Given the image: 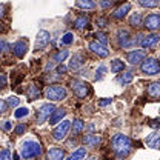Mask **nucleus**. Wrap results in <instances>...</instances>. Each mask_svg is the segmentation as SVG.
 <instances>
[{"label":"nucleus","mask_w":160,"mask_h":160,"mask_svg":"<svg viewBox=\"0 0 160 160\" xmlns=\"http://www.w3.org/2000/svg\"><path fill=\"white\" fill-rule=\"evenodd\" d=\"M3 14H5V6L0 5V17H3Z\"/></svg>","instance_id":"obj_46"},{"label":"nucleus","mask_w":160,"mask_h":160,"mask_svg":"<svg viewBox=\"0 0 160 160\" xmlns=\"http://www.w3.org/2000/svg\"><path fill=\"white\" fill-rule=\"evenodd\" d=\"M65 157V152L62 148H51L48 152H46V159L48 160H63Z\"/></svg>","instance_id":"obj_18"},{"label":"nucleus","mask_w":160,"mask_h":160,"mask_svg":"<svg viewBox=\"0 0 160 160\" xmlns=\"http://www.w3.org/2000/svg\"><path fill=\"white\" fill-rule=\"evenodd\" d=\"M49 40H51V36H49V32L48 31H45V29H42L37 32V37H36V49L37 51H42V49H45L46 46H48V43H49Z\"/></svg>","instance_id":"obj_8"},{"label":"nucleus","mask_w":160,"mask_h":160,"mask_svg":"<svg viewBox=\"0 0 160 160\" xmlns=\"http://www.w3.org/2000/svg\"><path fill=\"white\" fill-rule=\"evenodd\" d=\"M6 83H8V79H6V74H5V72H0V89L6 88Z\"/></svg>","instance_id":"obj_37"},{"label":"nucleus","mask_w":160,"mask_h":160,"mask_svg":"<svg viewBox=\"0 0 160 160\" xmlns=\"http://www.w3.org/2000/svg\"><path fill=\"white\" fill-rule=\"evenodd\" d=\"M117 42H119L120 48H128V46L132 45V39H131V36L128 34V31H119Z\"/></svg>","instance_id":"obj_14"},{"label":"nucleus","mask_w":160,"mask_h":160,"mask_svg":"<svg viewBox=\"0 0 160 160\" xmlns=\"http://www.w3.org/2000/svg\"><path fill=\"white\" fill-rule=\"evenodd\" d=\"M142 72L146 74V76H156L160 72V62L154 57H149V59L143 60L142 63Z\"/></svg>","instance_id":"obj_4"},{"label":"nucleus","mask_w":160,"mask_h":160,"mask_svg":"<svg viewBox=\"0 0 160 160\" xmlns=\"http://www.w3.org/2000/svg\"><path fill=\"white\" fill-rule=\"evenodd\" d=\"M146 145L149 148L154 149H160V132H152L146 137Z\"/></svg>","instance_id":"obj_16"},{"label":"nucleus","mask_w":160,"mask_h":160,"mask_svg":"<svg viewBox=\"0 0 160 160\" xmlns=\"http://www.w3.org/2000/svg\"><path fill=\"white\" fill-rule=\"evenodd\" d=\"M66 57H68V51H66V49H63V51H57V52L52 56V62H54V63H62Z\"/></svg>","instance_id":"obj_28"},{"label":"nucleus","mask_w":160,"mask_h":160,"mask_svg":"<svg viewBox=\"0 0 160 160\" xmlns=\"http://www.w3.org/2000/svg\"><path fill=\"white\" fill-rule=\"evenodd\" d=\"M96 37H97V42H99V43H103V45L108 43V36H106L105 32H97Z\"/></svg>","instance_id":"obj_36"},{"label":"nucleus","mask_w":160,"mask_h":160,"mask_svg":"<svg viewBox=\"0 0 160 160\" xmlns=\"http://www.w3.org/2000/svg\"><path fill=\"white\" fill-rule=\"evenodd\" d=\"M0 29H2V23H0Z\"/></svg>","instance_id":"obj_50"},{"label":"nucleus","mask_w":160,"mask_h":160,"mask_svg":"<svg viewBox=\"0 0 160 160\" xmlns=\"http://www.w3.org/2000/svg\"><path fill=\"white\" fill-rule=\"evenodd\" d=\"M142 25H143L146 29H149V31H156V29L160 28V16L159 14H149V16L145 17Z\"/></svg>","instance_id":"obj_9"},{"label":"nucleus","mask_w":160,"mask_h":160,"mask_svg":"<svg viewBox=\"0 0 160 160\" xmlns=\"http://www.w3.org/2000/svg\"><path fill=\"white\" fill-rule=\"evenodd\" d=\"M66 89L62 86V85H49L46 89H45V96L46 99H49L51 102H60V100L66 99Z\"/></svg>","instance_id":"obj_3"},{"label":"nucleus","mask_w":160,"mask_h":160,"mask_svg":"<svg viewBox=\"0 0 160 160\" xmlns=\"http://www.w3.org/2000/svg\"><path fill=\"white\" fill-rule=\"evenodd\" d=\"M149 125L152 128H160V122H149Z\"/></svg>","instance_id":"obj_45"},{"label":"nucleus","mask_w":160,"mask_h":160,"mask_svg":"<svg viewBox=\"0 0 160 160\" xmlns=\"http://www.w3.org/2000/svg\"><path fill=\"white\" fill-rule=\"evenodd\" d=\"M0 160H11V152L8 149L0 151Z\"/></svg>","instance_id":"obj_38"},{"label":"nucleus","mask_w":160,"mask_h":160,"mask_svg":"<svg viewBox=\"0 0 160 160\" xmlns=\"http://www.w3.org/2000/svg\"><path fill=\"white\" fill-rule=\"evenodd\" d=\"M88 23H89V17H88V16H79V17L76 19V22H74L76 28H79V29H83Z\"/></svg>","instance_id":"obj_26"},{"label":"nucleus","mask_w":160,"mask_h":160,"mask_svg":"<svg viewBox=\"0 0 160 160\" xmlns=\"http://www.w3.org/2000/svg\"><path fill=\"white\" fill-rule=\"evenodd\" d=\"M6 109H8V103L5 100H0V114L2 112H6Z\"/></svg>","instance_id":"obj_42"},{"label":"nucleus","mask_w":160,"mask_h":160,"mask_svg":"<svg viewBox=\"0 0 160 160\" xmlns=\"http://www.w3.org/2000/svg\"><path fill=\"white\" fill-rule=\"evenodd\" d=\"M86 62L85 59V56L83 54H74L72 57H71V62H69V69H74V71H77L80 66H83V63Z\"/></svg>","instance_id":"obj_15"},{"label":"nucleus","mask_w":160,"mask_h":160,"mask_svg":"<svg viewBox=\"0 0 160 160\" xmlns=\"http://www.w3.org/2000/svg\"><path fill=\"white\" fill-rule=\"evenodd\" d=\"M11 128H12L11 122H5V123H3V129H5V131H9Z\"/></svg>","instance_id":"obj_44"},{"label":"nucleus","mask_w":160,"mask_h":160,"mask_svg":"<svg viewBox=\"0 0 160 160\" xmlns=\"http://www.w3.org/2000/svg\"><path fill=\"white\" fill-rule=\"evenodd\" d=\"M83 128H85V123H83V120L76 119L74 122H72V132H74V134H80V132L83 131Z\"/></svg>","instance_id":"obj_30"},{"label":"nucleus","mask_w":160,"mask_h":160,"mask_svg":"<svg viewBox=\"0 0 160 160\" xmlns=\"http://www.w3.org/2000/svg\"><path fill=\"white\" fill-rule=\"evenodd\" d=\"M26 51H28V42H26V40H19V42H16L14 46H12V52H14L16 57H19V59L25 57Z\"/></svg>","instance_id":"obj_13"},{"label":"nucleus","mask_w":160,"mask_h":160,"mask_svg":"<svg viewBox=\"0 0 160 160\" xmlns=\"http://www.w3.org/2000/svg\"><path fill=\"white\" fill-rule=\"evenodd\" d=\"M66 71V66H59V72L62 74V72H65Z\"/></svg>","instance_id":"obj_47"},{"label":"nucleus","mask_w":160,"mask_h":160,"mask_svg":"<svg viewBox=\"0 0 160 160\" xmlns=\"http://www.w3.org/2000/svg\"><path fill=\"white\" fill-rule=\"evenodd\" d=\"M105 72H106V66L105 65H100L99 66V69H97V76H96V80H102L103 79V76H105Z\"/></svg>","instance_id":"obj_35"},{"label":"nucleus","mask_w":160,"mask_h":160,"mask_svg":"<svg viewBox=\"0 0 160 160\" xmlns=\"http://www.w3.org/2000/svg\"><path fill=\"white\" fill-rule=\"evenodd\" d=\"M6 103H8V108H16L19 105V99L16 96H11V97H8Z\"/></svg>","instance_id":"obj_34"},{"label":"nucleus","mask_w":160,"mask_h":160,"mask_svg":"<svg viewBox=\"0 0 160 160\" xmlns=\"http://www.w3.org/2000/svg\"><path fill=\"white\" fill-rule=\"evenodd\" d=\"M96 23H97V26H100V28H105V26L108 25V20L103 19V17H100V19H97V22H96Z\"/></svg>","instance_id":"obj_41"},{"label":"nucleus","mask_w":160,"mask_h":160,"mask_svg":"<svg viewBox=\"0 0 160 160\" xmlns=\"http://www.w3.org/2000/svg\"><path fill=\"white\" fill-rule=\"evenodd\" d=\"M112 151L119 159H123L129 154L131 151V140L125 134H116L112 139Z\"/></svg>","instance_id":"obj_1"},{"label":"nucleus","mask_w":160,"mask_h":160,"mask_svg":"<svg viewBox=\"0 0 160 160\" xmlns=\"http://www.w3.org/2000/svg\"><path fill=\"white\" fill-rule=\"evenodd\" d=\"M28 114H29V109H28V108H25V106H23V108H19L17 111H14V117H16V119L26 117Z\"/></svg>","instance_id":"obj_33"},{"label":"nucleus","mask_w":160,"mask_h":160,"mask_svg":"<svg viewBox=\"0 0 160 160\" xmlns=\"http://www.w3.org/2000/svg\"><path fill=\"white\" fill-rule=\"evenodd\" d=\"M69 128H71V122H69V120H63L59 126L52 131V137H54V140H63L66 137Z\"/></svg>","instance_id":"obj_7"},{"label":"nucleus","mask_w":160,"mask_h":160,"mask_svg":"<svg viewBox=\"0 0 160 160\" xmlns=\"http://www.w3.org/2000/svg\"><path fill=\"white\" fill-rule=\"evenodd\" d=\"M25 131H26V126H25L23 123H20V125H17V128H16L14 132H16V136H22Z\"/></svg>","instance_id":"obj_39"},{"label":"nucleus","mask_w":160,"mask_h":160,"mask_svg":"<svg viewBox=\"0 0 160 160\" xmlns=\"http://www.w3.org/2000/svg\"><path fill=\"white\" fill-rule=\"evenodd\" d=\"M71 88H72L74 94H76L79 99H85V97L91 92L89 83H86V82H83V80H72V82H71Z\"/></svg>","instance_id":"obj_5"},{"label":"nucleus","mask_w":160,"mask_h":160,"mask_svg":"<svg viewBox=\"0 0 160 160\" xmlns=\"http://www.w3.org/2000/svg\"><path fill=\"white\" fill-rule=\"evenodd\" d=\"M85 156H86V149H85V148H79V149H76L74 154L69 156V159L68 160H82Z\"/></svg>","instance_id":"obj_31"},{"label":"nucleus","mask_w":160,"mask_h":160,"mask_svg":"<svg viewBox=\"0 0 160 160\" xmlns=\"http://www.w3.org/2000/svg\"><path fill=\"white\" fill-rule=\"evenodd\" d=\"M112 3H114V0H102V2H100V8L106 9V8H109Z\"/></svg>","instance_id":"obj_40"},{"label":"nucleus","mask_w":160,"mask_h":160,"mask_svg":"<svg viewBox=\"0 0 160 160\" xmlns=\"http://www.w3.org/2000/svg\"><path fill=\"white\" fill-rule=\"evenodd\" d=\"M142 14L140 12H136V14H132L131 17H129V25L131 26H134V28H137V26H142Z\"/></svg>","instance_id":"obj_27"},{"label":"nucleus","mask_w":160,"mask_h":160,"mask_svg":"<svg viewBox=\"0 0 160 160\" xmlns=\"http://www.w3.org/2000/svg\"><path fill=\"white\" fill-rule=\"evenodd\" d=\"M65 116H66V109H63V108L54 109V112L49 116V125H56V123L62 122V119H63Z\"/></svg>","instance_id":"obj_17"},{"label":"nucleus","mask_w":160,"mask_h":160,"mask_svg":"<svg viewBox=\"0 0 160 160\" xmlns=\"http://www.w3.org/2000/svg\"><path fill=\"white\" fill-rule=\"evenodd\" d=\"M72 42H74V34L72 32H66L60 40V45H71Z\"/></svg>","instance_id":"obj_32"},{"label":"nucleus","mask_w":160,"mask_h":160,"mask_svg":"<svg viewBox=\"0 0 160 160\" xmlns=\"http://www.w3.org/2000/svg\"><path fill=\"white\" fill-rule=\"evenodd\" d=\"M142 39H140V46L142 48H152V46H156L157 43H159L160 40V36L159 34H146V36H140Z\"/></svg>","instance_id":"obj_10"},{"label":"nucleus","mask_w":160,"mask_h":160,"mask_svg":"<svg viewBox=\"0 0 160 160\" xmlns=\"http://www.w3.org/2000/svg\"><path fill=\"white\" fill-rule=\"evenodd\" d=\"M39 96H40V91H39V88H37L36 85L28 86V89H26V97H28V100H29V102L36 100Z\"/></svg>","instance_id":"obj_22"},{"label":"nucleus","mask_w":160,"mask_h":160,"mask_svg":"<svg viewBox=\"0 0 160 160\" xmlns=\"http://www.w3.org/2000/svg\"><path fill=\"white\" fill-rule=\"evenodd\" d=\"M40 154H42V146H40L39 142H36V140H26V142H23V145L20 148V156L25 160L39 157Z\"/></svg>","instance_id":"obj_2"},{"label":"nucleus","mask_w":160,"mask_h":160,"mask_svg":"<svg viewBox=\"0 0 160 160\" xmlns=\"http://www.w3.org/2000/svg\"><path fill=\"white\" fill-rule=\"evenodd\" d=\"M14 160H20V156H19V154H14Z\"/></svg>","instance_id":"obj_48"},{"label":"nucleus","mask_w":160,"mask_h":160,"mask_svg":"<svg viewBox=\"0 0 160 160\" xmlns=\"http://www.w3.org/2000/svg\"><path fill=\"white\" fill-rule=\"evenodd\" d=\"M123 69H125V63L120 59H114L111 62V71H112V72L117 74V72H122Z\"/></svg>","instance_id":"obj_24"},{"label":"nucleus","mask_w":160,"mask_h":160,"mask_svg":"<svg viewBox=\"0 0 160 160\" xmlns=\"http://www.w3.org/2000/svg\"><path fill=\"white\" fill-rule=\"evenodd\" d=\"M129 9H131V5H129V3H125V5L119 6V8L112 12V17L117 19V20H122L128 12H129Z\"/></svg>","instance_id":"obj_19"},{"label":"nucleus","mask_w":160,"mask_h":160,"mask_svg":"<svg viewBox=\"0 0 160 160\" xmlns=\"http://www.w3.org/2000/svg\"><path fill=\"white\" fill-rule=\"evenodd\" d=\"M89 49H91L94 54H97L99 57H108V54H109L106 45L99 43V42H91V43H89Z\"/></svg>","instance_id":"obj_12"},{"label":"nucleus","mask_w":160,"mask_h":160,"mask_svg":"<svg viewBox=\"0 0 160 160\" xmlns=\"http://www.w3.org/2000/svg\"><path fill=\"white\" fill-rule=\"evenodd\" d=\"M2 48H3V42H0V52H2Z\"/></svg>","instance_id":"obj_49"},{"label":"nucleus","mask_w":160,"mask_h":160,"mask_svg":"<svg viewBox=\"0 0 160 160\" xmlns=\"http://www.w3.org/2000/svg\"><path fill=\"white\" fill-rule=\"evenodd\" d=\"M54 109H56V106H54L52 103H43V105L39 108L37 114H36V120H37V123H39V125L45 123L46 120L49 119V116L54 112Z\"/></svg>","instance_id":"obj_6"},{"label":"nucleus","mask_w":160,"mask_h":160,"mask_svg":"<svg viewBox=\"0 0 160 160\" xmlns=\"http://www.w3.org/2000/svg\"><path fill=\"white\" fill-rule=\"evenodd\" d=\"M76 6L79 9H94L96 3L92 0H76Z\"/></svg>","instance_id":"obj_23"},{"label":"nucleus","mask_w":160,"mask_h":160,"mask_svg":"<svg viewBox=\"0 0 160 160\" xmlns=\"http://www.w3.org/2000/svg\"><path fill=\"white\" fill-rule=\"evenodd\" d=\"M146 57V52L143 49H136V51H131L126 54V60L131 63V65H137L140 62H143Z\"/></svg>","instance_id":"obj_11"},{"label":"nucleus","mask_w":160,"mask_h":160,"mask_svg":"<svg viewBox=\"0 0 160 160\" xmlns=\"http://www.w3.org/2000/svg\"><path fill=\"white\" fill-rule=\"evenodd\" d=\"M100 142H102L100 136H94V134H86V136L83 137V143H85L86 146H91V148L97 146Z\"/></svg>","instance_id":"obj_20"},{"label":"nucleus","mask_w":160,"mask_h":160,"mask_svg":"<svg viewBox=\"0 0 160 160\" xmlns=\"http://www.w3.org/2000/svg\"><path fill=\"white\" fill-rule=\"evenodd\" d=\"M132 79H134V74L129 71V72H125V74L119 76L117 77V83H120V85H128V83L132 82Z\"/></svg>","instance_id":"obj_25"},{"label":"nucleus","mask_w":160,"mask_h":160,"mask_svg":"<svg viewBox=\"0 0 160 160\" xmlns=\"http://www.w3.org/2000/svg\"><path fill=\"white\" fill-rule=\"evenodd\" d=\"M111 102H112L111 99H103V100H100V102H99V105H100V106H106V105H109Z\"/></svg>","instance_id":"obj_43"},{"label":"nucleus","mask_w":160,"mask_h":160,"mask_svg":"<svg viewBox=\"0 0 160 160\" xmlns=\"http://www.w3.org/2000/svg\"><path fill=\"white\" fill-rule=\"evenodd\" d=\"M139 5L143 8H157L160 5V0H139Z\"/></svg>","instance_id":"obj_29"},{"label":"nucleus","mask_w":160,"mask_h":160,"mask_svg":"<svg viewBox=\"0 0 160 160\" xmlns=\"http://www.w3.org/2000/svg\"><path fill=\"white\" fill-rule=\"evenodd\" d=\"M148 96L152 99H159L160 97V82H154L148 86Z\"/></svg>","instance_id":"obj_21"}]
</instances>
